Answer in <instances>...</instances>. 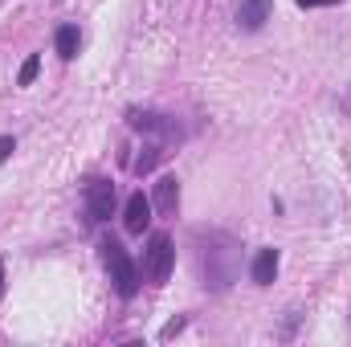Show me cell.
<instances>
[{
  "label": "cell",
  "mask_w": 351,
  "mask_h": 347,
  "mask_svg": "<svg viewBox=\"0 0 351 347\" xmlns=\"http://www.w3.org/2000/svg\"><path fill=\"white\" fill-rule=\"evenodd\" d=\"M200 250H196V270H200V282L208 290H229L237 282V241L221 229H208V241L204 233H196Z\"/></svg>",
  "instance_id": "obj_1"
},
{
  "label": "cell",
  "mask_w": 351,
  "mask_h": 347,
  "mask_svg": "<svg viewBox=\"0 0 351 347\" xmlns=\"http://www.w3.org/2000/svg\"><path fill=\"white\" fill-rule=\"evenodd\" d=\"M98 250H102V265H106V274H110V282H114L119 298H135V290H139V270H135L131 254H127L114 237H106Z\"/></svg>",
  "instance_id": "obj_2"
},
{
  "label": "cell",
  "mask_w": 351,
  "mask_h": 347,
  "mask_svg": "<svg viewBox=\"0 0 351 347\" xmlns=\"http://www.w3.org/2000/svg\"><path fill=\"white\" fill-rule=\"evenodd\" d=\"M127 123H131L139 135H152V139H160V143H180V139H184V127L176 123L172 115H164V110L131 106V110H127Z\"/></svg>",
  "instance_id": "obj_3"
},
{
  "label": "cell",
  "mask_w": 351,
  "mask_h": 347,
  "mask_svg": "<svg viewBox=\"0 0 351 347\" xmlns=\"http://www.w3.org/2000/svg\"><path fill=\"white\" fill-rule=\"evenodd\" d=\"M172 265H176L172 237H168V233H152V241H147V250H143V278H147L152 286H160V282L172 278Z\"/></svg>",
  "instance_id": "obj_4"
},
{
  "label": "cell",
  "mask_w": 351,
  "mask_h": 347,
  "mask_svg": "<svg viewBox=\"0 0 351 347\" xmlns=\"http://www.w3.org/2000/svg\"><path fill=\"white\" fill-rule=\"evenodd\" d=\"M114 204H119L114 184H110V180H102V176H94V180L86 184V213H90V221H110V217H114Z\"/></svg>",
  "instance_id": "obj_5"
},
{
  "label": "cell",
  "mask_w": 351,
  "mask_h": 347,
  "mask_svg": "<svg viewBox=\"0 0 351 347\" xmlns=\"http://www.w3.org/2000/svg\"><path fill=\"white\" fill-rule=\"evenodd\" d=\"M147 225H152V196H143V192H131V196H127V204H123V229L139 237Z\"/></svg>",
  "instance_id": "obj_6"
},
{
  "label": "cell",
  "mask_w": 351,
  "mask_h": 347,
  "mask_svg": "<svg viewBox=\"0 0 351 347\" xmlns=\"http://www.w3.org/2000/svg\"><path fill=\"white\" fill-rule=\"evenodd\" d=\"M152 208H156L160 217H176V208H180V180H176V176H160V180H156Z\"/></svg>",
  "instance_id": "obj_7"
},
{
  "label": "cell",
  "mask_w": 351,
  "mask_h": 347,
  "mask_svg": "<svg viewBox=\"0 0 351 347\" xmlns=\"http://www.w3.org/2000/svg\"><path fill=\"white\" fill-rule=\"evenodd\" d=\"M269 12H274V0H241V8H237V25H241L245 33H258L265 21H269Z\"/></svg>",
  "instance_id": "obj_8"
},
{
  "label": "cell",
  "mask_w": 351,
  "mask_h": 347,
  "mask_svg": "<svg viewBox=\"0 0 351 347\" xmlns=\"http://www.w3.org/2000/svg\"><path fill=\"white\" fill-rule=\"evenodd\" d=\"M278 250L274 246H265V250H258V258H254V265H250V278H254V286H269L274 278H278Z\"/></svg>",
  "instance_id": "obj_9"
},
{
  "label": "cell",
  "mask_w": 351,
  "mask_h": 347,
  "mask_svg": "<svg viewBox=\"0 0 351 347\" xmlns=\"http://www.w3.org/2000/svg\"><path fill=\"white\" fill-rule=\"evenodd\" d=\"M53 45H58V53L70 62V58H78V45H82V33H78V25H62L58 33H53Z\"/></svg>",
  "instance_id": "obj_10"
},
{
  "label": "cell",
  "mask_w": 351,
  "mask_h": 347,
  "mask_svg": "<svg viewBox=\"0 0 351 347\" xmlns=\"http://www.w3.org/2000/svg\"><path fill=\"white\" fill-rule=\"evenodd\" d=\"M160 156H164L160 147H143V152H139V160L131 164V168H135V176H147L152 168H156V164H160Z\"/></svg>",
  "instance_id": "obj_11"
},
{
  "label": "cell",
  "mask_w": 351,
  "mask_h": 347,
  "mask_svg": "<svg viewBox=\"0 0 351 347\" xmlns=\"http://www.w3.org/2000/svg\"><path fill=\"white\" fill-rule=\"evenodd\" d=\"M37 74H41V58L33 53V58H25V66H21V74H16V86H33Z\"/></svg>",
  "instance_id": "obj_12"
},
{
  "label": "cell",
  "mask_w": 351,
  "mask_h": 347,
  "mask_svg": "<svg viewBox=\"0 0 351 347\" xmlns=\"http://www.w3.org/2000/svg\"><path fill=\"white\" fill-rule=\"evenodd\" d=\"M12 152H16V139H12V135H4V139H0V164H4Z\"/></svg>",
  "instance_id": "obj_13"
},
{
  "label": "cell",
  "mask_w": 351,
  "mask_h": 347,
  "mask_svg": "<svg viewBox=\"0 0 351 347\" xmlns=\"http://www.w3.org/2000/svg\"><path fill=\"white\" fill-rule=\"evenodd\" d=\"M298 8H327V4H343V0H294Z\"/></svg>",
  "instance_id": "obj_14"
},
{
  "label": "cell",
  "mask_w": 351,
  "mask_h": 347,
  "mask_svg": "<svg viewBox=\"0 0 351 347\" xmlns=\"http://www.w3.org/2000/svg\"><path fill=\"white\" fill-rule=\"evenodd\" d=\"M176 331H184V319H172V323H168V327H164L160 335H164V339H172Z\"/></svg>",
  "instance_id": "obj_15"
},
{
  "label": "cell",
  "mask_w": 351,
  "mask_h": 347,
  "mask_svg": "<svg viewBox=\"0 0 351 347\" xmlns=\"http://www.w3.org/2000/svg\"><path fill=\"white\" fill-rule=\"evenodd\" d=\"M0 298H4V261H0Z\"/></svg>",
  "instance_id": "obj_16"
},
{
  "label": "cell",
  "mask_w": 351,
  "mask_h": 347,
  "mask_svg": "<svg viewBox=\"0 0 351 347\" xmlns=\"http://www.w3.org/2000/svg\"><path fill=\"white\" fill-rule=\"evenodd\" d=\"M348 106H351V102H348Z\"/></svg>",
  "instance_id": "obj_17"
}]
</instances>
